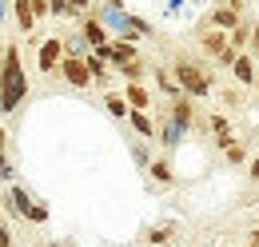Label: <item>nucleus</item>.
I'll return each mask as SVG.
<instances>
[{
    "instance_id": "obj_18",
    "label": "nucleus",
    "mask_w": 259,
    "mask_h": 247,
    "mask_svg": "<svg viewBox=\"0 0 259 247\" xmlns=\"http://www.w3.org/2000/svg\"><path fill=\"white\" fill-rule=\"evenodd\" d=\"M152 80H156V88H160L167 100H171V96H180V84H176L171 68H156V72H152Z\"/></svg>"
},
{
    "instance_id": "obj_22",
    "label": "nucleus",
    "mask_w": 259,
    "mask_h": 247,
    "mask_svg": "<svg viewBox=\"0 0 259 247\" xmlns=\"http://www.w3.org/2000/svg\"><path fill=\"white\" fill-rule=\"evenodd\" d=\"M92 52V44L80 36V28L72 32V36H64V56H88Z\"/></svg>"
},
{
    "instance_id": "obj_33",
    "label": "nucleus",
    "mask_w": 259,
    "mask_h": 247,
    "mask_svg": "<svg viewBox=\"0 0 259 247\" xmlns=\"http://www.w3.org/2000/svg\"><path fill=\"white\" fill-rule=\"evenodd\" d=\"M68 4H76L80 12H88V8H92V0H68Z\"/></svg>"
},
{
    "instance_id": "obj_27",
    "label": "nucleus",
    "mask_w": 259,
    "mask_h": 247,
    "mask_svg": "<svg viewBox=\"0 0 259 247\" xmlns=\"http://www.w3.org/2000/svg\"><path fill=\"white\" fill-rule=\"evenodd\" d=\"M247 52L255 56V64H259V20L251 24V40H247Z\"/></svg>"
},
{
    "instance_id": "obj_17",
    "label": "nucleus",
    "mask_w": 259,
    "mask_h": 247,
    "mask_svg": "<svg viewBox=\"0 0 259 247\" xmlns=\"http://www.w3.org/2000/svg\"><path fill=\"white\" fill-rule=\"evenodd\" d=\"M48 16H52V20H80L84 12H80L76 4H68V0H48Z\"/></svg>"
},
{
    "instance_id": "obj_11",
    "label": "nucleus",
    "mask_w": 259,
    "mask_h": 247,
    "mask_svg": "<svg viewBox=\"0 0 259 247\" xmlns=\"http://www.w3.org/2000/svg\"><path fill=\"white\" fill-rule=\"evenodd\" d=\"M80 36H84L92 48H100V44H108V40H112V36H108V28L100 24L92 12H84V16H80Z\"/></svg>"
},
{
    "instance_id": "obj_39",
    "label": "nucleus",
    "mask_w": 259,
    "mask_h": 247,
    "mask_svg": "<svg viewBox=\"0 0 259 247\" xmlns=\"http://www.w3.org/2000/svg\"><path fill=\"white\" fill-rule=\"evenodd\" d=\"M247 247H251V243H247Z\"/></svg>"
},
{
    "instance_id": "obj_1",
    "label": "nucleus",
    "mask_w": 259,
    "mask_h": 247,
    "mask_svg": "<svg viewBox=\"0 0 259 247\" xmlns=\"http://www.w3.org/2000/svg\"><path fill=\"white\" fill-rule=\"evenodd\" d=\"M24 96H28V72L20 60V48L8 44L0 52V116H16Z\"/></svg>"
},
{
    "instance_id": "obj_28",
    "label": "nucleus",
    "mask_w": 259,
    "mask_h": 247,
    "mask_svg": "<svg viewBox=\"0 0 259 247\" xmlns=\"http://www.w3.org/2000/svg\"><path fill=\"white\" fill-rule=\"evenodd\" d=\"M8 20H12V4H8V0H0V28H4Z\"/></svg>"
},
{
    "instance_id": "obj_25",
    "label": "nucleus",
    "mask_w": 259,
    "mask_h": 247,
    "mask_svg": "<svg viewBox=\"0 0 259 247\" xmlns=\"http://www.w3.org/2000/svg\"><path fill=\"white\" fill-rule=\"evenodd\" d=\"M207 128H211L215 136H227V132H231V124H227L224 112H211V116H207Z\"/></svg>"
},
{
    "instance_id": "obj_13",
    "label": "nucleus",
    "mask_w": 259,
    "mask_h": 247,
    "mask_svg": "<svg viewBox=\"0 0 259 247\" xmlns=\"http://www.w3.org/2000/svg\"><path fill=\"white\" fill-rule=\"evenodd\" d=\"M128 124L140 132V140H156V120L148 116V108H132V112H128Z\"/></svg>"
},
{
    "instance_id": "obj_21",
    "label": "nucleus",
    "mask_w": 259,
    "mask_h": 247,
    "mask_svg": "<svg viewBox=\"0 0 259 247\" xmlns=\"http://www.w3.org/2000/svg\"><path fill=\"white\" fill-rule=\"evenodd\" d=\"M104 108H108L116 120H128V112H132L128 100H124V92H108V96H104Z\"/></svg>"
},
{
    "instance_id": "obj_37",
    "label": "nucleus",
    "mask_w": 259,
    "mask_h": 247,
    "mask_svg": "<svg viewBox=\"0 0 259 247\" xmlns=\"http://www.w3.org/2000/svg\"><path fill=\"white\" fill-rule=\"evenodd\" d=\"M251 88H255V96H259V76H255V84H251Z\"/></svg>"
},
{
    "instance_id": "obj_8",
    "label": "nucleus",
    "mask_w": 259,
    "mask_h": 247,
    "mask_svg": "<svg viewBox=\"0 0 259 247\" xmlns=\"http://www.w3.org/2000/svg\"><path fill=\"white\" fill-rule=\"evenodd\" d=\"M184 136H188V132H184V128H180L176 120H167V112H163L160 120H156V140H160L167 152H176V148L184 144Z\"/></svg>"
},
{
    "instance_id": "obj_6",
    "label": "nucleus",
    "mask_w": 259,
    "mask_h": 247,
    "mask_svg": "<svg viewBox=\"0 0 259 247\" xmlns=\"http://www.w3.org/2000/svg\"><path fill=\"white\" fill-rule=\"evenodd\" d=\"M167 120H176L184 132H192V128H195V104H192V96H188V92L171 96V104H167Z\"/></svg>"
},
{
    "instance_id": "obj_36",
    "label": "nucleus",
    "mask_w": 259,
    "mask_h": 247,
    "mask_svg": "<svg viewBox=\"0 0 259 247\" xmlns=\"http://www.w3.org/2000/svg\"><path fill=\"white\" fill-rule=\"evenodd\" d=\"M156 247H176V243H171V239H167V243H156Z\"/></svg>"
},
{
    "instance_id": "obj_15",
    "label": "nucleus",
    "mask_w": 259,
    "mask_h": 247,
    "mask_svg": "<svg viewBox=\"0 0 259 247\" xmlns=\"http://www.w3.org/2000/svg\"><path fill=\"white\" fill-rule=\"evenodd\" d=\"M124 100H128V108H152V92H148L140 80H128V88H124Z\"/></svg>"
},
{
    "instance_id": "obj_26",
    "label": "nucleus",
    "mask_w": 259,
    "mask_h": 247,
    "mask_svg": "<svg viewBox=\"0 0 259 247\" xmlns=\"http://www.w3.org/2000/svg\"><path fill=\"white\" fill-rule=\"evenodd\" d=\"M132 159H136L140 168H148V163H152V152H148V144H132Z\"/></svg>"
},
{
    "instance_id": "obj_12",
    "label": "nucleus",
    "mask_w": 259,
    "mask_h": 247,
    "mask_svg": "<svg viewBox=\"0 0 259 247\" xmlns=\"http://www.w3.org/2000/svg\"><path fill=\"white\" fill-rule=\"evenodd\" d=\"M84 64H88V76H92V84H100V88H108V84H112V76H116V72H112V64L104 60L100 52H88V56H84Z\"/></svg>"
},
{
    "instance_id": "obj_3",
    "label": "nucleus",
    "mask_w": 259,
    "mask_h": 247,
    "mask_svg": "<svg viewBox=\"0 0 259 247\" xmlns=\"http://www.w3.org/2000/svg\"><path fill=\"white\" fill-rule=\"evenodd\" d=\"M199 48L220 64V68H231V60L239 56V52L227 44V32L224 28H211V24H207V28H199Z\"/></svg>"
},
{
    "instance_id": "obj_29",
    "label": "nucleus",
    "mask_w": 259,
    "mask_h": 247,
    "mask_svg": "<svg viewBox=\"0 0 259 247\" xmlns=\"http://www.w3.org/2000/svg\"><path fill=\"white\" fill-rule=\"evenodd\" d=\"M215 4H231V8H239V12H247V0H215Z\"/></svg>"
},
{
    "instance_id": "obj_16",
    "label": "nucleus",
    "mask_w": 259,
    "mask_h": 247,
    "mask_svg": "<svg viewBox=\"0 0 259 247\" xmlns=\"http://www.w3.org/2000/svg\"><path fill=\"white\" fill-rule=\"evenodd\" d=\"M4 208H8V212H12V216H24V212H28V208H32V195H28V191H24V187H12V191H8V195H4Z\"/></svg>"
},
{
    "instance_id": "obj_14",
    "label": "nucleus",
    "mask_w": 259,
    "mask_h": 247,
    "mask_svg": "<svg viewBox=\"0 0 259 247\" xmlns=\"http://www.w3.org/2000/svg\"><path fill=\"white\" fill-rule=\"evenodd\" d=\"M251 24H255V20H251V16L243 12V20H239L235 28L227 32V44H231L235 52H247V40H251Z\"/></svg>"
},
{
    "instance_id": "obj_32",
    "label": "nucleus",
    "mask_w": 259,
    "mask_h": 247,
    "mask_svg": "<svg viewBox=\"0 0 259 247\" xmlns=\"http://www.w3.org/2000/svg\"><path fill=\"white\" fill-rule=\"evenodd\" d=\"M251 184H259V155L251 159Z\"/></svg>"
},
{
    "instance_id": "obj_30",
    "label": "nucleus",
    "mask_w": 259,
    "mask_h": 247,
    "mask_svg": "<svg viewBox=\"0 0 259 247\" xmlns=\"http://www.w3.org/2000/svg\"><path fill=\"white\" fill-rule=\"evenodd\" d=\"M0 247H12V235H8V227L0 223Z\"/></svg>"
},
{
    "instance_id": "obj_34",
    "label": "nucleus",
    "mask_w": 259,
    "mask_h": 247,
    "mask_svg": "<svg viewBox=\"0 0 259 247\" xmlns=\"http://www.w3.org/2000/svg\"><path fill=\"white\" fill-rule=\"evenodd\" d=\"M247 243H251V247H259V227H251V235H247Z\"/></svg>"
},
{
    "instance_id": "obj_20",
    "label": "nucleus",
    "mask_w": 259,
    "mask_h": 247,
    "mask_svg": "<svg viewBox=\"0 0 259 247\" xmlns=\"http://www.w3.org/2000/svg\"><path fill=\"white\" fill-rule=\"evenodd\" d=\"M148 172H152V180H156L160 187L176 184V172H171V163H167V159H152V163H148Z\"/></svg>"
},
{
    "instance_id": "obj_4",
    "label": "nucleus",
    "mask_w": 259,
    "mask_h": 247,
    "mask_svg": "<svg viewBox=\"0 0 259 247\" xmlns=\"http://www.w3.org/2000/svg\"><path fill=\"white\" fill-rule=\"evenodd\" d=\"M16 32H32L40 20H48V0H12Z\"/></svg>"
},
{
    "instance_id": "obj_23",
    "label": "nucleus",
    "mask_w": 259,
    "mask_h": 247,
    "mask_svg": "<svg viewBox=\"0 0 259 247\" xmlns=\"http://www.w3.org/2000/svg\"><path fill=\"white\" fill-rule=\"evenodd\" d=\"M112 72H116V76H124V80H140V76H144L148 68H144V60H140V56H136V60L120 64V68H112Z\"/></svg>"
},
{
    "instance_id": "obj_24",
    "label": "nucleus",
    "mask_w": 259,
    "mask_h": 247,
    "mask_svg": "<svg viewBox=\"0 0 259 247\" xmlns=\"http://www.w3.org/2000/svg\"><path fill=\"white\" fill-rule=\"evenodd\" d=\"M24 219H28V223H48V203H44V199H32V208L24 212Z\"/></svg>"
},
{
    "instance_id": "obj_5",
    "label": "nucleus",
    "mask_w": 259,
    "mask_h": 247,
    "mask_svg": "<svg viewBox=\"0 0 259 247\" xmlns=\"http://www.w3.org/2000/svg\"><path fill=\"white\" fill-rule=\"evenodd\" d=\"M56 72H60V80H64L68 88H88V84H92V76H88V64H84V56H60Z\"/></svg>"
},
{
    "instance_id": "obj_9",
    "label": "nucleus",
    "mask_w": 259,
    "mask_h": 247,
    "mask_svg": "<svg viewBox=\"0 0 259 247\" xmlns=\"http://www.w3.org/2000/svg\"><path fill=\"white\" fill-rule=\"evenodd\" d=\"M231 76H235V84H239V88H251V84H255V76H259L255 56H251V52H239V56L231 60Z\"/></svg>"
},
{
    "instance_id": "obj_10",
    "label": "nucleus",
    "mask_w": 259,
    "mask_h": 247,
    "mask_svg": "<svg viewBox=\"0 0 259 247\" xmlns=\"http://www.w3.org/2000/svg\"><path fill=\"white\" fill-rule=\"evenodd\" d=\"M239 20H243V12L231 8V4H211V12H207V24L211 28H224V32H231Z\"/></svg>"
},
{
    "instance_id": "obj_2",
    "label": "nucleus",
    "mask_w": 259,
    "mask_h": 247,
    "mask_svg": "<svg viewBox=\"0 0 259 247\" xmlns=\"http://www.w3.org/2000/svg\"><path fill=\"white\" fill-rule=\"evenodd\" d=\"M171 76H176L180 92H188L192 100H199V96H211V88H215V76H211L207 68H199L195 60H188V56H180V60L171 64Z\"/></svg>"
},
{
    "instance_id": "obj_19",
    "label": "nucleus",
    "mask_w": 259,
    "mask_h": 247,
    "mask_svg": "<svg viewBox=\"0 0 259 247\" xmlns=\"http://www.w3.org/2000/svg\"><path fill=\"white\" fill-rule=\"evenodd\" d=\"M176 231H180V223H176V219H167V223H160V227H148V235H144V239L156 247V243H167Z\"/></svg>"
},
{
    "instance_id": "obj_31",
    "label": "nucleus",
    "mask_w": 259,
    "mask_h": 247,
    "mask_svg": "<svg viewBox=\"0 0 259 247\" xmlns=\"http://www.w3.org/2000/svg\"><path fill=\"white\" fill-rule=\"evenodd\" d=\"M8 155V136H4V128H0V159Z\"/></svg>"
},
{
    "instance_id": "obj_7",
    "label": "nucleus",
    "mask_w": 259,
    "mask_h": 247,
    "mask_svg": "<svg viewBox=\"0 0 259 247\" xmlns=\"http://www.w3.org/2000/svg\"><path fill=\"white\" fill-rule=\"evenodd\" d=\"M60 56H64V40H60V36H48V40H40V48H36V68H40V72H56Z\"/></svg>"
},
{
    "instance_id": "obj_38",
    "label": "nucleus",
    "mask_w": 259,
    "mask_h": 247,
    "mask_svg": "<svg viewBox=\"0 0 259 247\" xmlns=\"http://www.w3.org/2000/svg\"><path fill=\"white\" fill-rule=\"evenodd\" d=\"M0 52H4V48H0Z\"/></svg>"
},
{
    "instance_id": "obj_35",
    "label": "nucleus",
    "mask_w": 259,
    "mask_h": 247,
    "mask_svg": "<svg viewBox=\"0 0 259 247\" xmlns=\"http://www.w3.org/2000/svg\"><path fill=\"white\" fill-rule=\"evenodd\" d=\"M100 4H108V8H124V0H100Z\"/></svg>"
}]
</instances>
